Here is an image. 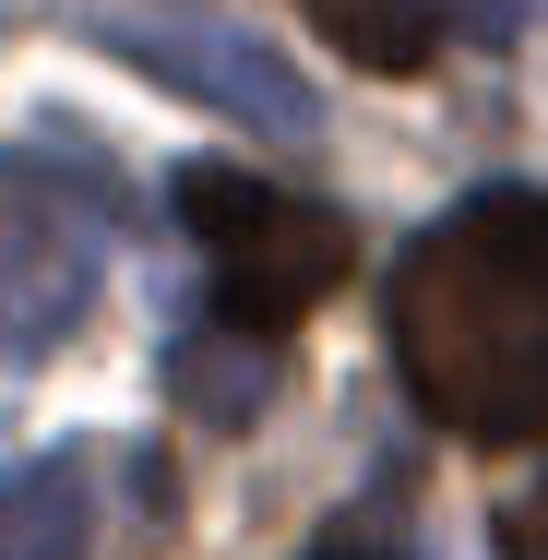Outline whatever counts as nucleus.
<instances>
[{"label": "nucleus", "mask_w": 548, "mask_h": 560, "mask_svg": "<svg viewBox=\"0 0 548 560\" xmlns=\"http://www.w3.org/2000/svg\"><path fill=\"white\" fill-rule=\"evenodd\" d=\"M382 335L418 418L501 453L548 442V191H465L406 238Z\"/></svg>", "instance_id": "obj_1"}, {"label": "nucleus", "mask_w": 548, "mask_h": 560, "mask_svg": "<svg viewBox=\"0 0 548 560\" xmlns=\"http://www.w3.org/2000/svg\"><path fill=\"white\" fill-rule=\"evenodd\" d=\"M119 191L108 155L36 131V143H0V370H36L84 335L96 287L119 262Z\"/></svg>", "instance_id": "obj_2"}, {"label": "nucleus", "mask_w": 548, "mask_h": 560, "mask_svg": "<svg viewBox=\"0 0 548 560\" xmlns=\"http://www.w3.org/2000/svg\"><path fill=\"white\" fill-rule=\"evenodd\" d=\"M179 215L203 238V311H226L275 346H287L299 311H323L358 275V226L334 203H299V191L238 179V167H179Z\"/></svg>", "instance_id": "obj_3"}, {"label": "nucleus", "mask_w": 548, "mask_h": 560, "mask_svg": "<svg viewBox=\"0 0 548 560\" xmlns=\"http://www.w3.org/2000/svg\"><path fill=\"white\" fill-rule=\"evenodd\" d=\"M96 48L131 60L143 84H167V96H191V108L238 119L250 143H311V131H323V96L299 84V60L263 48L250 24H226V12H155V0H119V12H96Z\"/></svg>", "instance_id": "obj_4"}, {"label": "nucleus", "mask_w": 548, "mask_h": 560, "mask_svg": "<svg viewBox=\"0 0 548 560\" xmlns=\"http://www.w3.org/2000/svg\"><path fill=\"white\" fill-rule=\"evenodd\" d=\"M299 12L358 72H430L453 36H501L513 24V0H299Z\"/></svg>", "instance_id": "obj_5"}, {"label": "nucleus", "mask_w": 548, "mask_h": 560, "mask_svg": "<svg viewBox=\"0 0 548 560\" xmlns=\"http://www.w3.org/2000/svg\"><path fill=\"white\" fill-rule=\"evenodd\" d=\"M0 560H96V453H24L0 477Z\"/></svg>", "instance_id": "obj_6"}, {"label": "nucleus", "mask_w": 548, "mask_h": 560, "mask_svg": "<svg viewBox=\"0 0 548 560\" xmlns=\"http://www.w3.org/2000/svg\"><path fill=\"white\" fill-rule=\"evenodd\" d=\"M179 406L203 418V430H238L263 394H275V335H250V323H226V311H191V346H179Z\"/></svg>", "instance_id": "obj_7"}, {"label": "nucleus", "mask_w": 548, "mask_h": 560, "mask_svg": "<svg viewBox=\"0 0 548 560\" xmlns=\"http://www.w3.org/2000/svg\"><path fill=\"white\" fill-rule=\"evenodd\" d=\"M501 560H548V489H525V501L501 513Z\"/></svg>", "instance_id": "obj_8"}, {"label": "nucleus", "mask_w": 548, "mask_h": 560, "mask_svg": "<svg viewBox=\"0 0 548 560\" xmlns=\"http://www.w3.org/2000/svg\"><path fill=\"white\" fill-rule=\"evenodd\" d=\"M334 560H358V549H334Z\"/></svg>", "instance_id": "obj_9"}]
</instances>
